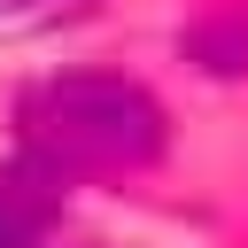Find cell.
<instances>
[{
	"instance_id": "2",
	"label": "cell",
	"mask_w": 248,
	"mask_h": 248,
	"mask_svg": "<svg viewBox=\"0 0 248 248\" xmlns=\"http://www.w3.org/2000/svg\"><path fill=\"white\" fill-rule=\"evenodd\" d=\"M46 240V194L0 178V248H39Z\"/></svg>"
},
{
	"instance_id": "3",
	"label": "cell",
	"mask_w": 248,
	"mask_h": 248,
	"mask_svg": "<svg viewBox=\"0 0 248 248\" xmlns=\"http://www.w3.org/2000/svg\"><path fill=\"white\" fill-rule=\"evenodd\" d=\"M70 8H85V0H0L8 23H54V16H70Z\"/></svg>"
},
{
	"instance_id": "1",
	"label": "cell",
	"mask_w": 248,
	"mask_h": 248,
	"mask_svg": "<svg viewBox=\"0 0 248 248\" xmlns=\"http://www.w3.org/2000/svg\"><path fill=\"white\" fill-rule=\"evenodd\" d=\"M23 155L39 178H132L163 155V108L147 85L108 70H70L23 93Z\"/></svg>"
}]
</instances>
